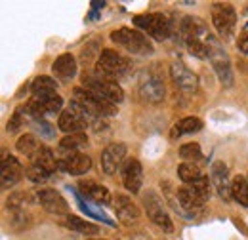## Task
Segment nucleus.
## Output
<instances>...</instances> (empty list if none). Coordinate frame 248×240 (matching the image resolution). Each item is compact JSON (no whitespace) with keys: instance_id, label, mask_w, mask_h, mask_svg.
Segmentation results:
<instances>
[{"instance_id":"nucleus-5","label":"nucleus","mask_w":248,"mask_h":240,"mask_svg":"<svg viewBox=\"0 0 248 240\" xmlns=\"http://www.w3.org/2000/svg\"><path fill=\"white\" fill-rule=\"evenodd\" d=\"M132 21L138 29H141L145 34L153 36L155 40H168L172 34V23L168 21V17L164 14H158V12L136 15Z\"/></svg>"},{"instance_id":"nucleus-7","label":"nucleus","mask_w":248,"mask_h":240,"mask_svg":"<svg viewBox=\"0 0 248 240\" xmlns=\"http://www.w3.org/2000/svg\"><path fill=\"white\" fill-rule=\"evenodd\" d=\"M212 25L217 30L219 38L229 40L235 34V29H237V14H235V8L231 4H225V2L212 4Z\"/></svg>"},{"instance_id":"nucleus-31","label":"nucleus","mask_w":248,"mask_h":240,"mask_svg":"<svg viewBox=\"0 0 248 240\" xmlns=\"http://www.w3.org/2000/svg\"><path fill=\"white\" fill-rule=\"evenodd\" d=\"M178 176H180V180L184 181V183H187V185H191V183H195L197 180L202 178L199 166L193 164V162H184V164H180V166H178Z\"/></svg>"},{"instance_id":"nucleus-28","label":"nucleus","mask_w":248,"mask_h":240,"mask_svg":"<svg viewBox=\"0 0 248 240\" xmlns=\"http://www.w3.org/2000/svg\"><path fill=\"white\" fill-rule=\"evenodd\" d=\"M231 198L239 202L241 206L248 208V180L243 176H237L231 181Z\"/></svg>"},{"instance_id":"nucleus-24","label":"nucleus","mask_w":248,"mask_h":240,"mask_svg":"<svg viewBox=\"0 0 248 240\" xmlns=\"http://www.w3.org/2000/svg\"><path fill=\"white\" fill-rule=\"evenodd\" d=\"M63 227H67L69 231H75V233H80V235H99V227L93 225L90 221L82 219V217H77V215H65L63 219H60Z\"/></svg>"},{"instance_id":"nucleus-1","label":"nucleus","mask_w":248,"mask_h":240,"mask_svg":"<svg viewBox=\"0 0 248 240\" xmlns=\"http://www.w3.org/2000/svg\"><path fill=\"white\" fill-rule=\"evenodd\" d=\"M128 71H130V60L126 56H123L121 52H115V50H109V48L99 54L97 63H95V76L107 78V80H113V82L126 76Z\"/></svg>"},{"instance_id":"nucleus-19","label":"nucleus","mask_w":248,"mask_h":240,"mask_svg":"<svg viewBox=\"0 0 248 240\" xmlns=\"http://www.w3.org/2000/svg\"><path fill=\"white\" fill-rule=\"evenodd\" d=\"M78 187H80V191H82V195H84L86 198H90L92 202L99 204V206H107V204L111 202V193H109V189L103 187V185H99V183H95V181H90V180L80 181Z\"/></svg>"},{"instance_id":"nucleus-12","label":"nucleus","mask_w":248,"mask_h":240,"mask_svg":"<svg viewBox=\"0 0 248 240\" xmlns=\"http://www.w3.org/2000/svg\"><path fill=\"white\" fill-rule=\"evenodd\" d=\"M126 162V145L124 143H111L101 152V168L107 176H115L123 170Z\"/></svg>"},{"instance_id":"nucleus-35","label":"nucleus","mask_w":248,"mask_h":240,"mask_svg":"<svg viewBox=\"0 0 248 240\" xmlns=\"http://www.w3.org/2000/svg\"><path fill=\"white\" fill-rule=\"evenodd\" d=\"M27 178L32 181V183H44V181L50 180V172H46L44 168H40V166H36V164H32L31 168H27Z\"/></svg>"},{"instance_id":"nucleus-9","label":"nucleus","mask_w":248,"mask_h":240,"mask_svg":"<svg viewBox=\"0 0 248 240\" xmlns=\"http://www.w3.org/2000/svg\"><path fill=\"white\" fill-rule=\"evenodd\" d=\"M143 204H145L147 217L155 223L156 227H160V229L166 231V233H172V231H174L172 219H170L168 211L164 210V202H162V198L156 195L155 191H149V193L143 196Z\"/></svg>"},{"instance_id":"nucleus-33","label":"nucleus","mask_w":248,"mask_h":240,"mask_svg":"<svg viewBox=\"0 0 248 240\" xmlns=\"http://www.w3.org/2000/svg\"><path fill=\"white\" fill-rule=\"evenodd\" d=\"M202 202H206L210 196H212V187H210V181L206 176H202L201 180H197L195 183H191V185H187Z\"/></svg>"},{"instance_id":"nucleus-23","label":"nucleus","mask_w":248,"mask_h":240,"mask_svg":"<svg viewBox=\"0 0 248 240\" xmlns=\"http://www.w3.org/2000/svg\"><path fill=\"white\" fill-rule=\"evenodd\" d=\"M115 211L126 225H132V223H136L140 219V208L132 202V198H128L124 195H119L115 198Z\"/></svg>"},{"instance_id":"nucleus-4","label":"nucleus","mask_w":248,"mask_h":240,"mask_svg":"<svg viewBox=\"0 0 248 240\" xmlns=\"http://www.w3.org/2000/svg\"><path fill=\"white\" fill-rule=\"evenodd\" d=\"M206 58L210 60L214 71H216L217 78L223 86H231L233 84V69H231V60L227 56V52L223 50L221 42L217 40L216 36H208L206 40Z\"/></svg>"},{"instance_id":"nucleus-13","label":"nucleus","mask_w":248,"mask_h":240,"mask_svg":"<svg viewBox=\"0 0 248 240\" xmlns=\"http://www.w3.org/2000/svg\"><path fill=\"white\" fill-rule=\"evenodd\" d=\"M23 176V166L21 162L8 154L6 150L2 152V162H0V183H2V189H10L14 187L17 181L21 180Z\"/></svg>"},{"instance_id":"nucleus-6","label":"nucleus","mask_w":248,"mask_h":240,"mask_svg":"<svg viewBox=\"0 0 248 240\" xmlns=\"http://www.w3.org/2000/svg\"><path fill=\"white\" fill-rule=\"evenodd\" d=\"M82 84H84L82 88H86L88 91H92L97 97H101V99H105V101H109V103H113V105L121 103L124 99L123 88H121L117 82H113V80L99 78V76H95V75H84V76H82Z\"/></svg>"},{"instance_id":"nucleus-38","label":"nucleus","mask_w":248,"mask_h":240,"mask_svg":"<svg viewBox=\"0 0 248 240\" xmlns=\"http://www.w3.org/2000/svg\"><path fill=\"white\" fill-rule=\"evenodd\" d=\"M86 240H105V239H97V237H92V239H86Z\"/></svg>"},{"instance_id":"nucleus-22","label":"nucleus","mask_w":248,"mask_h":240,"mask_svg":"<svg viewBox=\"0 0 248 240\" xmlns=\"http://www.w3.org/2000/svg\"><path fill=\"white\" fill-rule=\"evenodd\" d=\"M176 195H178V204H180V208H182L186 217L195 215V211H199L202 208V204H204L189 187H180V189H176Z\"/></svg>"},{"instance_id":"nucleus-15","label":"nucleus","mask_w":248,"mask_h":240,"mask_svg":"<svg viewBox=\"0 0 248 240\" xmlns=\"http://www.w3.org/2000/svg\"><path fill=\"white\" fill-rule=\"evenodd\" d=\"M92 168V158L84 152H69L58 160V170L71 176H82Z\"/></svg>"},{"instance_id":"nucleus-27","label":"nucleus","mask_w":248,"mask_h":240,"mask_svg":"<svg viewBox=\"0 0 248 240\" xmlns=\"http://www.w3.org/2000/svg\"><path fill=\"white\" fill-rule=\"evenodd\" d=\"M31 160L34 162V164H36V166L44 168L46 172L54 174V172L58 170V160H60V158H56V156H54V152L48 149V147L40 145V149L36 150V154L32 156Z\"/></svg>"},{"instance_id":"nucleus-18","label":"nucleus","mask_w":248,"mask_h":240,"mask_svg":"<svg viewBox=\"0 0 248 240\" xmlns=\"http://www.w3.org/2000/svg\"><path fill=\"white\" fill-rule=\"evenodd\" d=\"M210 181L214 185V189L217 191V195L227 202L231 198V183H229V172H227V166L216 160L210 168Z\"/></svg>"},{"instance_id":"nucleus-20","label":"nucleus","mask_w":248,"mask_h":240,"mask_svg":"<svg viewBox=\"0 0 248 240\" xmlns=\"http://www.w3.org/2000/svg\"><path fill=\"white\" fill-rule=\"evenodd\" d=\"M140 95H141L143 101H149V103L162 101V97H164V84H162V80L156 78V76H147L140 84Z\"/></svg>"},{"instance_id":"nucleus-8","label":"nucleus","mask_w":248,"mask_h":240,"mask_svg":"<svg viewBox=\"0 0 248 240\" xmlns=\"http://www.w3.org/2000/svg\"><path fill=\"white\" fill-rule=\"evenodd\" d=\"M90 122H93V120L90 119V115H88L82 107H78V105L73 101L67 111H62L60 120H58V126H60L62 132H65L67 135H71V134H80V132H84V128H86Z\"/></svg>"},{"instance_id":"nucleus-26","label":"nucleus","mask_w":248,"mask_h":240,"mask_svg":"<svg viewBox=\"0 0 248 240\" xmlns=\"http://www.w3.org/2000/svg\"><path fill=\"white\" fill-rule=\"evenodd\" d=\"M58 82L52 76H36L31 84L32 97H48L58 93Z\"/></svg>"},{"instance_id":"nucleus-34","label":"nucleus","mask_w":248,"mask_h":240,"mask_svg":"<svg viewBox=\"0 0 248 240\" xmlns=\"http://www.w3.org/2000/svg\"><path fill=\"white\" fill-rule=\"evenodd\" d=\"M180 156L186 160V162H195L199 158H202V150L199 143H186L180 147Z\"/></svg>"},{"instance_id":"nucleus-11","label":"nucleus","mask_w":248,"mask_h":240,"mask_svg":"<svg viewBox=\"0 0 248 240\" xmlns=\"http://www.w3.org/2000/svg\"><path fill=\"white\" fill-rule=\"evenodd\" d=\"M34 198L44 210L52 213V215H58V217L69 215V204L56 189H38Z\"/></svg>"},{"instance_id":"nucleus-16","label":"nucleus","mask_w":248,"mask_h":240,"mask_svg":"<svg viewBox=\"0 0 248 240\" xmlns=\"http://www.w3.org/2000/svg\"><path fill=\"white\" fill-rule=\"evenodd\" d=\"M123 183L132 195L140 193L143 185V168L138 158H126L123 166Z\"/></svg>"},{"instance_id":"nucleus-36","label":"nucleus","mask_w":248,"mask_h":240,"mask_svg":"<svg viewBox=\"0 0 248 240\" xmlns=\"http://www.w3.org/2000/svg\"><path fill=\"white\" fill-rule=\"evenodd\" d=\"M34 126H36V132H40V135H44V137H54V134H56V130L52 128V124H48L46 120H34Z\"/></svg>"},{"instance_id":"nucleus-29","label":"nucleus","mask_w":248,"mask_h":240,"mask_svg":"<svg viewBox=\"0 0 248 240\" xmlns=\"http://www.w3.org/2000/svg\"><path fill=\"white\" fill-rule=\"evenodd\" d=\"M86 145H88V135L84 132L65 135L62 141H60V149L71 150V152H78V150L82 149V147H86Z\"/></svg>"},{"instance_id":"nucleus-21","label":"nucleus","mask_w":248,"mask_h":240,"mask_svg":"<svg viewBox=\"0 0 248 240\" xmlns=\"http://www.w3.org/2000/svg\"><path fill=\"white\" fill-rule=\"evenodd\" d=\"M52 73L58 80L67 82L71 80L75 75H77V60L71 56V54H62L58 60L54 61L52 65Z\"/></svg>"},{"instance_id":"nucleus-3","label":"nucleus","mask_w":248,"mask_h":240,"mask_svg":"<svg viewBox=\"0 0 248 240\" xmlns=\"http://www.w3.org/2000/svg\"><path fill=\"white\" fill-rule=\"evenodd\" d=\"M73 101L82 107L92 120H97L101 117H115L117 115V105L97 97L95 93L88 91L86 88H75L73 90Z\"/></svg>"},{"instance_id":"nucleus-10","label":"nucleus","mask_w":248,"mask_h":240,"mask_svg":"<svg viewBox=\"0 0 248 240\" xmlns=\"http://www.w3.org/2000/svg\"><path fill=\"white\" fill-rule=\"evenodd\" d=\"M62 107L63 97L60 93H54V95H48V97H32L31 101L25 105V113L34 120H42L48 115L62 113Z\"/></svg>"},{"instance_id":"nucleus-14","label":"nucleus","mask_w":248,"mask_h":240,"mask_svg":"<svg viewBox=\"0 0 248 240\" xmlns=\"http://www.w3.org/2000/svg\"><path fill=\"white\" fill-rule=\"evenodd\" d=\"M170 76H172V82L176 84V88H180L182 91L195 93L197 88H199V78H197V75H195L191 69H187L182 61L172 63V67H170Z\"/></svg>"},{"instance_id":"nucleus-37","label":"nucleus","mask_w":248,"mask_h":240,"mask_svg":"<svg viewBox=\"0 0 248 240\" xmlns=\"http://www.w3.org/2000/svg\"><path fill=\"white\" fill-rule=\"evenodd\" d=\"M21 113H23V109H17L16 113H14V117L10 119V122H8V132L10 134H14V132H17L21 126H23V119H21Z\"/></svg>"},{"instance_id":"nucleus-2","label":"nucleus","mask_w":248,"mask_h":240,"mask_svg":"<svg viewBox=\"0 0 248 240\" xmlns=\"http://www.w3.org/2000/svg\"><path fill=\"white\" fill-rule=\"evenodd\" d=\"M111 40L117 46L124 48L126 52L136 54V56H151L155 52V46L145 36V32L130 29V27H121V29L113 30L111 32Z\"/></svg>"},{"instance_id":"nucleus-30","label":"nucleus","mask_w":248,"mask_h":240,"mask_svg":"<svg viewBox=\"0 0 248 240\" xmlns=\"http://www.w3.org/2000/svg\"><path fill=\"white\" fill-rule=\"evenodd\" d=\"M16 149L19 150L21 154H25V156L32 158V156L36 154V150L40 149V143L36 141V137H34L32 134H25V135H21V137L17 139Z\"/></svg>"},{"instance_id":"nucleus-25","label":"nucleus","mask_w":248,"mask_h":240,"mask_svg":"<svg viewBox=\"0 0 248 240\" xmlns=\"http://www.w3.org/2000/svg\"><path fill=\"white\" fill-rule=\"evenodd\" d=\"M202 130V120L197 119V117H186L180 122L174 124L172 128V139H178L182 135H187V134H197Z\"/></svg>"},{"instance_id":"nucleus-17","label":"nucleus","mask_w":248,"mask_h":240,"mask_svg":"<svg viewBox=\"0 0 248 240\" xmlns=\"http://www.w3.org/2000/svg\"><path fill=\"white\" fill-rule=\"evenodd\" d=\"M180 34H182L184 42H187V40H206L210 36L206 23L201 17H193V15L184 17V21L180 23Z\"/></svg>"},{"instance_id":"nucleus-32","label":"nucleus","mask_w":248,"mask_h":240,"mask_svg":"<svg viewBox=\"0 0 248 240\" xmlns=\"http://www.w3.org/2000/svg\"><path fill=\"white\" fill-rule=\"evenodd\" d=\"M31 202H32L31 195L19 191V193H14V195L8 196L6 206H8V210H12V211H21V210H25V206L31 204Z\"/></svg>"}]
</instances>
